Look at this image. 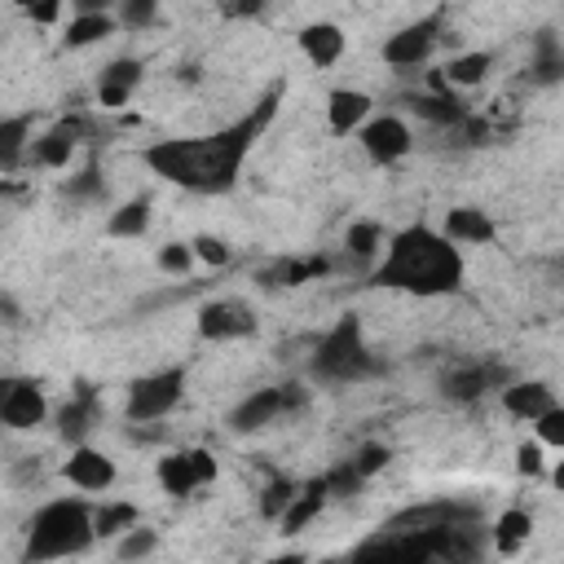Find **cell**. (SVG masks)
<instances>
[{
  "instance_id": "1",
  "label": "cell",
  "mask_w": 564,
  "mask_h": 564,
  "mask_svg": "<svg viewBox=\"0 0 564 564\" xmlns=\"http://www.w3.org/2000/svg\"><path fill=\"white\" fill-rule=\"evenodd\" d=\"M264 119H269V101L260 106L256 119H242V123H229V128H216V132H203V137L154 141L145 150V167L159 172L163 181L181 185V189L225 194L238 181V167H242V159L251 150V137L260 132Z\"/></svg>"
},
{
  "instance_id": "41",
  "label": "cell",
  "mask_w": 564,
  "mask_h": 564,
  "mask_svg": "<svg viewBox=\"0 0 564 564\" xmlns=\"http://www.w3.org/2000/svg\"><path fill=\"white\" fill-rule=\"evenodd\" d=\"M66 189H70L75 198H84V194H97V172H84V176H79L75 185H66Z\"/></svg>"
},
{
  "instance_id": "29",
  "label": "cell",
  "mask_w": 564,
  "mask_h": 564,
  "mask_svg": "<svg viewBox=\"0 0 564 564\" xmlns=\"http://www.w3.org/2000/svg\"><path fill=\"white\" fill-rule=\"evenodd\" d=\"M137 520H141V516H137L132 502H106V507L97 511V538H119V533H128Z\"/></svg>"
},
{
  "instance_id": "16",
  "label": "cell",
  "mask_w": 564,
  "mask_h": 564,
  "mask_svg": "<svg viewBox=\"0 0 564 564\" xmlns=\"http://www.w3.org/2000/svg\"><path fill=\"white\" fill-rule=\"evenodd\" d=\"M370 106H375L370 93H361V88H335L326 97V123H330V132L348 137L352 128H361L370 119Z\"/></svg>"
},
{
  "instance_id": "36",
  "label": "cell",
  "mask_w": 564,
  "mask_h": 564,
  "mask_svg": "<svg viewBox=\"0 0 564 564\" xmlns=\"http://www.w3.org/2000/svg\"><path fill=\"white\" fill-rule=\"evenodd\" d=\"M291 498H295V485H291V480H273V485L264 489L260 511H264V516H273V520H282V511L291 507Z\"/></svg>"
},
{
  "instance_id": "25",
  "label": "cell",
  "mask_w": 564,
  "mask_h": 564,
  "mask_svg": "<svg viewBox=\"0 0 564 564\" xmlns=\"http://www.w3.org/2000/svg\"><path fill=\"white\" fill-rule=\"evenodd\" d=\"M529 533H533V516L520 511V507H511V511H502V516L494 520V551L511 555L520 542H529Z\"/></svg>"
},
{
  "instance_id": "40",
  "label": "cell",
  "mask_w": 564,
  "mask_h": 564,
  "mask_svg": "<svg viewBox=\"0 0 564 564\" xmlns=\"http://www.w3.org/2000/svg\"><path fill=\"white\" fill-rule=\"evenodd\" d=\"M119 0H70V13H110Z\"/></svg>"
},
{
  "instance_id": "26",
  "label": "cell",
  "mask_w": 564,
  "mask_h": 564,
  "mask_svg": "<svg viewBox=\"0 0 564 564\" xmlns=\"http://www.w3.org/2000/svg\"><path fill=\"white\" fill-rule=\"evenodd\" d=\"M26 132H31V119H26V115H13V119L0 123V163H4V167H13V163L22 159Z\"/></svg>"
},
{
  "instance_id": "10",
  "label": "cell",
  "mask_w": 564,
  "mask_h": 564,
  "mask_svg": "<svg viewBox=\"0 0 564 564\" xmlns=\"http://www.w3.org/2000/svg\"><path fill=\"white\" fill-rule=\"evenodd\" d=\"M44 414H48V401L35 388V379H4V388H0V419H4V427L31 432V427L44 423Z\"/></svg>"
},
{
  "instance_id": "31",
  "label": "cell",
  "mask_w": 564,
  "mask_h": 564,
  "mask_svg": "<svg viewBox=\"0 0 564 564\" xmlns=\"http://www.w3.org/2000/svg\"><path fill=\"white\" fill-rule=\"evenodd\" d=\"M410 106L432 123H463V106H454L449 97H410Z\"/></svg>"
},
{
  "instance_id": "11",
  "label": "cell",
  "mask_w": 564,
  "mask_h": 564,
  "mask_svg": "<svg viewBox=\"0 0 564 564\" xmlns=\"http://www.w3.org/2000/svg\"><path fill=\"white\" fill-rule=\"evenodd\" d=\"M436 35H441V18H423V22H410L401 31L388 35L383 44V62L388 66H423L436 48Z\"/></svg>"
},
{
  "instance_id": "28",
  "label": "cell",
  "mask_w": 564,
  "mask_h": 564,
  "mask_svg": "<svg viewBox=\"0 0 564 564\" xmlns=\"http://www.w3.org/2000/svg\"><path fill=\"white\" fill-rule=\"evenodd\" d=\"M93 427V397H79V401H70V405H62V414H57V432L66 436V441H84V432Z\"/></svg>"
},
{
  "instance_id": "8",
  "label": "cell",
  "mask_w": 564,
  "mask_h": 564,
  "mask_svg": "<svg viewBox=\"0 0 564 564\" xmlns=\"http://www.w3.org/2000/svg\"><path fill=\"white\" fill-rule=\"evenodd\" d=\"M207 480H216V458L207 449H176V454L159 458V485L172 498H185Z\"/></svg>"
},
{
  "instance_id": "35",
  "label": "cell",
  "mask_w": 564,
  "mask_h": 564,
  "mask_svg": "<svg viewBox=\"0 0 564 564\" xmlns=\"http://www.w3.org/2000/svg\"><path fill=\"white\" fill-rule=\"evenodd\" d=\"M348 463L361 471V480H370L375 471H383V467H388V445H375V441H370V445H361Z\"/></svg>"
},
{
  "instance_id": "34",
  "label": "cell",
  "mask_w": 564,
  "mask_h": 564,
  "mask_svg": "<svg viewBox=\"0 0 564 564\" xmlns=\"http://www.w3.org/2000/svg\"><path fill=\"white\" fill-rule=\"evenodd\" d=\"M194 260H198V256H194V242H167V247L159 251V269H163V273H185Z\"/></svg>"
},
{
  "instance_id": "14",
  "label": "cell",
  "mask_w": 564,
  "mask_h": 564,
  "mask_svg": "<svg viewBox=\"0 0 564 564\" xmlns=\"http://www.w3.org/2000/svg\"><path fill=\"white\" fill-rule=\"evenodd\" d=\"M62 471H66V480H70L75 489H84V494H101V489L115 485V463H110L101 449H93V445H75Z\"/></svg>"
},
{
  "instance_id": "30",
  "label": "cell",
  "mask_w": 564,
  "mask_h": 564,
  "mask_svg": "<svg viewBox=\"0 0 564 564\" xmlns=\"http://www.w3.org/2000/svg\"><path fill=\"white\" fill-rule=\"evenodd\" d=\"M154 546H159V533L145 529L141 520L128 533H119V560H145V555H154Z\"/></svg>"
},
{
  "instance_id": "24",
  "label": "cell",
  "mask_w": 564,
  "mask_h": 564,
  "mask_svg": "<svg viewBox=\"0 0 564 564\" xmlns=\"http://www.w3.org/2000/svg\"><path fill=\"white\" fill-rule=\"evenodd\" d=\"M145 229H150V203H145V198H128V203L115 207L110 220H106V234H110V238H141Z\"/></svg>"
},
{
  "instance_id": "2",
  "label": "cell",
  "mask_w": 564,
  "mask_h": 564,
  "mask_svg": "<svg viewBox=\"0 0 564 564\" xmlns=\"http://www.w3.org/2000/svg\"><path fill=\"white\" fill-rule=\"evenodd\" d=\"M463 273H467V264H463L458 242L427 225H410V229L392 234L375 264L379 286L410 291V295H449L463 286Z\"/></svg>"
},
{
  "instance_id": "9",
  "label": "cell",
  "mask_w": 564,
  "mask_h": 564,
  "mask_svg": "<svg viewBox=\"0 0 564 564\" xmlns=\"http://www.w3.org/2000/svg\"><path fill=\"white\" fill-rule=\"evenodd\" d=\"M256 313L242 300H207L198 308V335L203 339H247L256 335Z\"/></svg>"
},
{
  "instance_id": "20",
  "label": "cell",
  "mask_w": 564,
  "mask_h": 564,
  "mask_svg": "<svg viewBox=\"0 0 564 564\" xmlns=\"http://www.w3.org/2000/svg\"><path fill=\"white\" fill-rule=\"evenodd\" d=\"M445 234L454 238V242H467V247H480V242H494V220H489V212H480V207H454V212H445Z\"/></svg>"
},
{
  "instance_id": "3",
  "label": "cell",
  "mask_w": 564,
  "mask_h": 564,
  "mask_svg": "<svg viewBox=\"0 0 564 564\" xmlns=\"http://www.w3.org/2000/svg\"><path fill=\"white\" fill-rule=\"evenodd\" d=\"M93 538H97V516L88 511V502L57 498L26 520V560H66L88 551Z\"/></svg>"
},
{
  "instance_id": "21",
  "label": "cell",
  "mask_w": 564,
  "mask_h": 564,
  "mask_svg": "<svg viewBox=\"0 0 564 564\" xmlns=\"http://www.w3.org/2000/svg\"><path fill=\"white\" fill-rule=\"evenodd\" d=\"M326 498H330L326 476H322V480H308V485H304V489L291 498V507L282 511V529H286V533H300V529H304V524H308V520L322 511V502H326Z\"/></svg>"
},
{
  "instance_id": "33",
  "label": "cell",
  "mask_w": 564,
  "mask_h": 564,
  "mask_svg": "<svg viewBox=\"0 0 564 564\" xmlns=\"http://www.w3.org/2000/svg\"><path fill=\"white\" fill-rule=\"evenodd\" d=\"M533 432H538V441H542V445H555V449H564V405H551V410H542V414L533 419Z\"/></svg>"
},
{
  "instance_id": "32",
  "label": "cell",
  "mask_w": 564,
  "mask_h": 564,
  "mask_svg": "<svg viewBox=\"0 0 564 564\" xmlns=\"http://www.w3.org/2000/svg\"><path fill=\"white\" fill-rule=\"evenodd\" d=\"M154 13H159V0H119V4H115L119 26H128V31L150 26V22H154Z\"/></svg>"
},
{
  "instance_id": "15",
  "label": "cell",
  "mask_w": 564,
  "mask_h": 564,
  "mask_svg": "<svg viewBox=\"0 0 564 564\" xmlns=\"http://www.w3.org/2000/svg\"><path fill=\"white\" fill-rule=\"evenodd\" d=\"M141 62L137 57H115L106 70H101V79H97V101L101 106H128V97L137 93V84H141Z\"/></svg>"
},
{
  "instance_id": "7",
  "label": "cell",
  "mask_w": 564,
  "mask_h": 564,
  "mask_svg": "<svg viewBox=\"0 0 564 564\" xmlns=\"http://www.w3.org/2000/svg\"><path fill=\"white\" fill-rule=\"evenodd\" d=\"M357 141H361L366 159H370V163H383V167L397 163V159H405L410 145H414L405 119H397V115H370V119L357 128Z\"/></svg>"
},
{
  "instance_id": "6",
  "label": "cell",
  "mask_w": 564,
  "mask_h": 564,
  "mask_svg": "<svg viewBox=\"0 0 564 564\" xmlns=\"http://www.w3.org/2000/svg\"><path fill=\"white\" fill-rule=\"evenodd\" d=\"M300 405H304L300 383H273V388H256L251 397H242V401L234 405L229 427H234V432H260V427H269V423L286 419V414H291V410H300Z\"/></svg>"
},
{
  "instance_id": "22",
  "label": "cell",
  "mask_w": 564,
  "mask_h": 564,
  "mask_svg": "<svg viewBox=\"0 0 564 564\" xmlns=\"http://www.w3.org/2000/svg\"><path fill=\"white\" fill-rule=\"evenodd\" d=\"M119 26V18L115 13H70V22H66V48H88V44H97V40H106L110 31Z\"/></svg>"
},
{
  "instance_id": "42",
  "label": "cell",
  "mask_w": 564,
  "mask_h": 564,
  "mask_svg": "<svg viewBox=\"0 0 564 564\" xmlns=\"http://www.w3.org/2000/svg\"><path fill=\"white\" fill-rule=\"evenodd\" d=\"M260 4H264V0H229V9H234V13H256Z\"/></svg>"
},
{
  "instance_id": "38",
  "label": "cell",
  "mask_w": 564,
  "mask_h": 564,
  "mask_svg": "<svg viewBox=\"0 0 564 564\" xmlns=\"http://www.w3.org/2000/svg\"><path fill=\"white\" fill-rule=\"evenodd\" d=\"M516 471H520V476H542V449L524 441V445L516 449Z\"/></svg>"
},
{
  "instance_id": "4",
  "label": "cell",
  "mask_w": 564,
  "mask_h": 564,
  "mask_svg": "<svg viewBox=\"0 0 564 564\" xmlns=\"http://www.w3.org/2000/svg\"><path fill=\"white\" fill-rule=\"evenodd\" d=\"M313 375L326 383H348V379L370 375V352H366L357 317H344L322 335V344L313 352Z\"/></svg>"
},
{
  "instance_id": "23",
  "label": "cell",
  "mask_w": 564,
  "mask_h": 564,
  "mask_svg": "<svg viewBox=\"0 0 564 564\" xmlns=\"http://www.w3.org/2000/svg\"><path fill=\"white\" fill-rule=\"evenodd\" d=\"M489 70H494V57H489L485 48H471V53H458V57L445 62V79H449L454 88H476Z\"/></svg>"
},
{
  "instance_id": "13",
  "label": "cell",
  "mask_w": 564,
  "mask_h": 564,
  "mask_svg": "<svg viewBox=\"0 0 564 564\" xmlns=\"http://www.w3.org/2000/svg\"><path fill=\"white\" fill-rule=\"evenodd\" d=\"M480 511L471 502H423L405 507L388 520V529H449V524H476Z\"/></svg>"
},
{
  "instance_id": "27",
  "label": "cell",
  "mask_w": 564,
  "mask_h": 564,
  "mask_svg": "<svg viewBox=\"0 0 564 564\" xmlns=\"http://www.w3.org/2000/svg\"><path fill=\"white\" fill-rule=\"evenodd\" d=\"M344 247H348L357 260H375V256H383V229L370 225V220H357V225L344 234Z\"/></svg>"
},
{
  "instance_id": "18",
  "label": "cell",
  "mask_w": 564,
  "mask_h": 564,
  "mask_svg": "<svg viewBox=\"0 0 564 564\" xmlns=\"http://www.w3.org/2000/svg\"><path fill=\"white\" fill-rule=\"evenodd\" d=\"M555 405V397H551V388L546 383H538V379H511L507 388H502V410L511 414V419H538L542 410H551Z\"/></svg>"
},
{
  "instance_id": "43",
  "label": "cell",
  "mask_w": 564,
  "mask_h": 564,
  "mask_svg": "<svg viewBox=\"0 0 564 564\" xmlns=\"http://www.w3.org/2000/svg\"><path fill=\"white\" fill-rule=\"evenodd\" d=\"M551 480H555V489H564V463H560V467L551 471Z\"/></svg>"
},
{
  "instance_id": "17",
  "label": "cell",
  "mask_w": 564,
  "mask_h": 564,
  "mask_svg": "<svg viewBox=\"0 0 564 564\" xmlns=\"http://www.w3.org/2000/svg\"><path fill=\"white\" fill-rule=\"evenodd\" d=\"M75 145H79V123L66 119V123H57V128H48V132H40L31 141V159L40 167H66L70 154H75Z\"/></svg>"
},
{
  "instance_id": "5",
  "label": "cell",
  "mask_w": 564,
  "mask_h": 564,
  "mask_svg": "<svg viewBox=\"0 0 564 564\" xmlns=\"http://www.w3.org/2000/svg\"><path fill=\"white\" fill-rule=\"evenodd\" d=\"M181 392H185V375H181V370H154V375H141V379H132V388H128V405H123V414H128L132 423H154V419H163V414L176 410Z\"/></svg>"
},
{
  "instance_id": "12",
  "label": "cell",
  "mask_w": 564,
  "mask_h": 564,
  "mask_svg": "<svg viewBox=\"0 0 564 564\" xmlns=\"http://www.w3.org/2000/svg\"><path fill=\"white\" fill-rule=\"evenodd\" d=\"M494 383H511V375L502 370V366H489V361H480V366H454L445 379H441V397L445 401H458V405H471V401H480Z\"/></svg>"
},
{
  "instance_id": "19",
  "label": "cell",
  "mask_w": 564,
  "mask_h": 564,
  "mask_svg": "<svg viewBox=\"0 0 564 564\" xmlns=\"http://www.w3.org/2000/svg\"><path fill=\"white\" fill-rule=\"evenodd\" d=\"M300 53L313 62V66H335L344 57V31L335 22H308L300 31Z\"/></svg>"
},
{
  "instance_id": "37",
  "label": "cell",
  "mask_w": 564,
  "mask_h": 564,
  "mask_svg": "<svg viewBox=\"0 0 564 564\" xmlns=\"http://www.w3.org/2000/svg\"><path fill=\"white\" fill-rule=\"evenodd\" d=\"M194 256H198V260H207V264H229V247H225L220 238H212V234L194 238Z\"/></svg>"
},
{
  "instance_id": "39",
  "label": "cell",
  "mask_w": 564,
  "mask_h": 564,
  "mask_svg": "<svg viewBox=\"0 0 564 564\" xmlns=\"http://www.w3.org/2000/svg\"><path fill=\"white\" fill-rule=\"evenodd\" d=\"M26 13H31L35 22H53V18L62 13V0H31V4H26Z\"/></svg>"
}]
</instances>
